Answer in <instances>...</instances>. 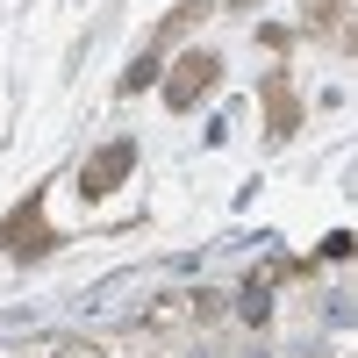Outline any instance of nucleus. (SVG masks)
<instances>
[{
  "instance_id": "nucleus-1",
  "label": "nucleus",
  "mask_w": 358,
  "mask_h": 358,
  "mask_svg": "<svg viewBox=\"0 0 358 358\" xmlns=\"http://www.w3.org/2000/svg\"><path fill=\"white\" fill-rule=\"evenodd\" d=\"M129 165H136V143H129V136L108 143V151H94V165H86V179H79V194L101 201L108 187H122V179H129Z\"/></svg>"
},
{
  "instance_id": "nucleus-2",
  "label": "nucleus",
  "mask_w": 358,
  "mask_h": 358,
  "mask_svg": "<svg viewBox=\"0 0 358 358\" xmlns=\"http://www.w3.org/2000/svg\"><path fill=\"white\" fill-rule=\"evenodd\" d=\"M215 72H222V65H215V57H208V50L179 57V72L165 79V101H172V108H194V101L208 94V86H215Z\"/></svg>"
}]
</instances>
